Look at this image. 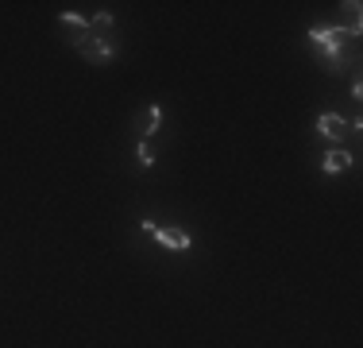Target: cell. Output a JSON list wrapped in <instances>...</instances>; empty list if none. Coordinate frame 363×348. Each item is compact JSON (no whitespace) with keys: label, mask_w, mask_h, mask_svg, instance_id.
Segmentation results:
<instances>
[{"label":"cell","mask_w":363,"mask_h":348,"mask_svg":"<svg viewBox=\"0 0 363 348\" xmlns=\"http://www.w3.org/2000/svg\"><path fill=\"white\" fill-rule=\"evenodd\" d=\"M344 27H310V43L321 47V55H325V66L336 70L344 58Z\"/></svg>","instance_id":"1"},{"label":"cell","mask_w":363,"mask_h":348,"mask_svg":"<svg viewBox=\"0 0 363 348\" xmlns=\"http://www.w3.org/2000/svg\"><path fill=\"white\" fill-rule=\"evenodd\" d=\"M77 51H82V58H89V62H97V66L112 62V55H116V51H112V39H97L93 32H89V39L77 47Z\"/></svg>","instance_id":"2"},{"label":"cell","mask_w":363,"mask_h":348,"mask_svg":"<svg viewBox=\"0 0 363 348\" xmlns=\"http://www.w3.org/2000/svg\"><path fill=\"white\" fill-rule=\"evenodd\" d=\"M151 236H155V244H162V248H171V251H190V248H193V240L186 236V232L166 229V225H159V229L151 232Z\"/></svg>","instance_id":"3"},{"label":"cell","mask_w":363,"mask_h":348,"mask_svg":"<svg viewBox=\"0 0 363 348\" xmlns=\"http://www.w3.org/2000/svg\"><path fill=\"white\" fill-rule=\"evenodd\" d=\"M317 132L325 136V140H340L344 132H348V120L336 116V112H321V116H317Z\"/></svg>","instance_id":"4"},{"label":"cell","mask_w":363,"mask_h":348,"mask_svg":"<svg viewBox=\"0 0 363 348\" xmlns=\"http://www.w3.org/2000/svg\"><path fill=\"white\" fill-rule=\"evenodd\" d=\"M58 23L74 32V39H70L74 47H82L89 39V20H86V16H77V12H62V16H58Z\"/></svg>","instance_id":"5"},{"label":"cell","mask_w":363,"mask_h":348,"mask_svg":"<svg viewBox=\"0 0 363 348\" xmlns=\"http://www.w3.org/2000/svg\"><path fill=\"white\" fill-rule=\"evenodd\" d=\"M159 124H162V109H159V105H151L147 112H139V116H136V132L143 136V140H151V136L159 132Z\"/></svg>","instance_id":"6"},{"label":"cell","mask_w":363,"mask_h":348,"mask_svg":"<svg viewBox=\"0 0 363 348\" xmlns=\"http://www.w3.org/2000/svg\"><path fill=\"white\" fill-rule=\"evenodd\" d=\"M352 166V155L348 151H340V147H332L329 155H325V163H321V171L325 174H340V171H348Z\"/></svg>","instance_id":"7"},{"label":"cell","mask_w":363,"mask_h":348,"mask_svg":"<svg viewBox=\"0 0 363 348\" xmlns=\"http://www.w3.org/2000/svg\"><path fill=\"white\" fill-rule=\"evenodd\" d=\"M136 155H139V166H155V147H151V140H139Z\"/></svg>","instance_id":"8"},{"label":"cell","mask_w":363,"mask_h":348,"mask_svg":"<svg viewBox=\"0 0 363 348\" xmlns=\"http://www.w3.org/2000/svg\"><path fill=\"white\" fill-rule=\"evenodd\" d=\"M108 27H112V12H97L93 20H89V32H108Z\"/></svg>","instance_id":"9"},{"label":"cell","mask_w":363,"mask_h":348,"mask_svg":"<svg viewBox=\"0 0 363 348\" xmlns=\"http://www.w3.org/2000/svg\"><path fill=\"white\" fill-rule=\"evenodd\" d=\"M139 229H143V232H147V236H151V232L159 229V225H155V221H151V217H143V221H139Z\"/></svg>","instance_id":"10"}]
</instances>
